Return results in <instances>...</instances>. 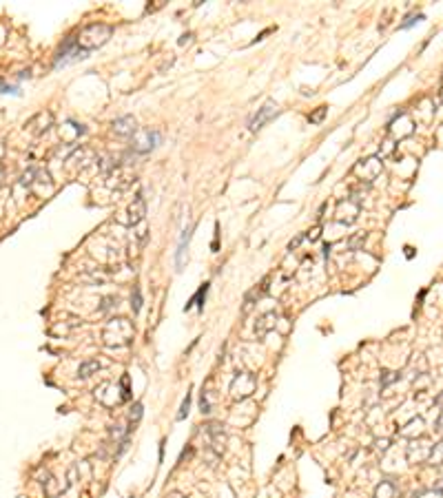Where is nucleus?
Here are the masks:
<instances>
[{
	"label": "nucleus",
	"instance_id": "nucleus-1",
	"mask_svg": "<svg viewBox=\"0 0 443 498\" xmlns=\"http://www.w3.org/2000/svg\"><path fill=\"white\" fill-rule=\"evenodd\" d=\"M102 341L106 348H126L133 341V323L124 317L111 319L102 330Z\"/></svg>",
	"mask_w": 443,
	"mask_h": 498
},
{
	"label": "nucleus",
	"instance_id": "nucleus-2",
	"mask_svg": "<svg viewBox=\"0 0 443 498\" xmlns=\"http://www.w3.org/2000/svg\"><path fill=\"white\" fill-rule=\"evenodd\" d=\"M113 29L109 24H102V22H94V24H86L82 31L76 35V42H78V49L84 51V53H91L94 49L102 47L106 40L111 38Z\"/></svg>",
	"mask_w": 443,
	"mask_h": 498
},
{
	"label": "nucleus",
	"instance_id": "nucleus-3",
	"mask_svg": "<svg viewBox=\"0 0 443 498\" xmlns=\"http://www.w3.org/2000/svg\"><path fill=\"white\" fill-rule=\"evenodd\" d=\"M89 58V53H84V51L78 49V42H76V35H69V38L64 40V44L58 49V53H56V60H54V66L58 69V66H64L69 62H76V60H84Z\"/></svg>",
	"mask_w": 443,
	"mask_h": 498
},
{
	"label": "nucleus",
	"instance_id": "nucleus-4",
	"mask_svg": "<svg viewBox=\"0 0 443 498\" xmlns=\"http://www.w3.org/2000/svg\"><path fill=\"white\" fill-rule=\"evenodd\" d=\"M257 390V379L255 374L250 372H240L238 377L233 379V383H230V394H233L235 399H248L250 394H253Z\"/></svg>",
	"mask_w": 443,
	"mask_h": 498
},
{
	"label": "nucleus",
	"instance_id": "nucleus-5",
	"mask_svg": "<svg viewBox=\"0 0 443 498\" xmlns=\"http://www.w3.org/2000/svg\"><path fill=\"white\" fill-rule=\"evenodd\" d=\"M160 142V133L158 131H140L133 135V142H131V151L136 153V155H144V153L153 151V148L158 146Z\"/></svg>",
	"mask_w": 443,
	"mask_h": 498
},
{
	"label": "nucleus",
	"instance_id": "nucleus-6",
	"mask_svg": "<svg viewBox=\"0 0 443 498\" xmlns=\"http://www.w3.org/2000/svg\"><path fill=\"white\" fill-rule=\"evenodd\" d=\"M359 210H362V199H359V197H354V195H352V197L342 199V202H339V206H337V222L352 224L354 219H357Z\"/></svg>",
	"mask_w": 443,
	"mask_h": 498
},
{
	"label": "nucleus",
	"instance_id": "nucleus-7",
	"mask_svg": "<svg viewBox=\"0 0 443 498\" xmlns=\"http://www.w3.org/2000/svg\"><path fill=\"white\" fill-rule=\"evenodd\" d=\"M430 450H432V443L426 439H412V443L408 445V452H406V456H408V461L412 465L416 463H426L428 456H430Z\"/></svg>",
	"mask_w": 443,
	"mask_h": 498
},
{
	"label": "nucleus",
	"instance_id": "nucleus-8",
	"mask_svg": "<svg viewBox=\"0 0 443 498\" xmlns=\"http://www.w3.org/2000/svg\"><path fill=\"white\" fill-rule=\"evenodd\" d=\"M275 113H277V104H275L272 100H268L264 106H262V109H257V113H255L253 117H250L248 129H250V131H260L262 126H264L266 122H268L270 117L275 115Z\"/></svg>",
	"mask_w": 443,
	"mask_h": 498
},
{
	"label": "nucleus",
	"instance_id": "nucleus-9",
	"mask_svg": "<svg viewBox=\"0 0 443 498\" xmlns=\"http://www.w3.org/2000/svg\"><path fill=\"white\" fill-rule=\"evenodd\" d=\"M111 131L116 133L118 137H133V135L138 133L136 117H133V115H122V117H118V120H113Z\"/></svg>",
	"mask_w": 443,
	"mask_h": 498
},
{
	"label": "nucleus",
	"instance_id": "nucleus-10",
	"mask_svg": "<svg viewBox=\"0 0 443 498\" xmlns=\"http://www.w3.org/2000/svg\"><path fill=\"white\" fill-rule=\"evenodd\" d=\"M29 131L34 133V135H42V133L49 131V126H54V113L51 111H40L38 115H34L32 120H29Z\"/></svg>",
	"mask_w": 443,
	"mask_h": 498
},
{
	"label": "nucleus",
	"instance_id": "nucleus-11",
	"mask_svg": "<svg viewBox=\"0 0 443 498\" xmlns=\"http://www.w3.org/2000/svg\"><path fill=\"white\" fill-rule=\"evenodd\" d=\"M144 215H146V202H144V195L138 193L136 197H133L131 206H128V222L131 226H138L144 222Z\"/></svg>",
	"mask_w": 443,
	"mask_h": 498
},
{
	"label": "nucleus",
	"instance_id": "nucleus-12",
	"mask_svg": "<svg viewBox=\"0 0 443 498\" xmlns=\"http://www.w3.org/2000/svg\"><path fill=\"white\" fill-rule=\"evenodd\" d=\"M359 171H364L366 173V182H372L374 177L381 173V162H379V157H368V160H362L354 166V173H359Z\"/></svg>",
	"mask_w": 443,
	"mask_h": 498
},
{
	"label": "nucleus",
	"instance_id": "nucleus-13",
	"mask_svg": "<svg viewBox=\"0 0 443 498\" xmlns=\"http://www.w3.org/2000/svg\"><path fill=\"white\" fill-rule=\"evenodd\" d=\"M206 432H208L210 436V443H213V448L218 454H222V450H224V441H226V434L224 430H222V425H206Z\"/></svg>",
	"mask_w": 443,
	"mask_h": 498
},
{
	"label": "nucleus",
	"instance_id": "nucleus-14",
	"mask_svg": "<svg viewBox=\"0 0 443 498\" xmlns=\"http://www.w3.org/2000/svg\"><path fill=\"white\" fill-rule=\"evenodd\" d=\"M275 323H277V315H275V312H268V315L260 317V321L255 323V332H257V337L268 335V332L272 330V328H275Z\"/></svg>",
	"mask_w": 443,
	"mask_h": 498
},
{
	"label": "nucleus",
	"instance_id": "nucleus-15",
	"mask_svg": "<svg viewBox=\"0 0 443 498\" xmlns=\"http://www.w3.org/2000/svg\"><path fill=\"white\" fill-rule=\"evenodd\" d=\"M193 228L195 226H188V228L182 233V239H180V246H178V255H175V266H178V268H182L184 266V253H186V246H188L190 235H193Z\"/></svg>",
	"mask_w": 443,
	"mask_h": 498
},
{
	"label": "nucleus",
	"instance_id": "nucleus-16",
	"mask_svg": "<svg viewBox=\"0 0 443 498\" xmlns=\"http://www.w3.org/2000/svg\"><path fill=\"white\" fill-rule=\"evenodd\" d=\"M396 496V485L390 479L381 481L377 487H374V498H394Z\"/></svg>",
	"mask_w": 443,
	"mask_h": 498
},
{
	"label": "nucleus",
	"instance_id": "nucleus-17",
	"mask_svg": "<svg viewBox=\"0 0 443 498\" xmlns=\"http://www.w3.org/2000/svg\"><path fill=\"white\" fill-rule=\"evenodd\" d=\"M421 432H424V421H421V419H412L404 430H399V436H404V439H416Z\"/></svg>",
	"mask_w": 443,
	"mask_h": 498
},
{
	"label": "nucleus",
	"instance_id": "nucleus-18",
	"mask_svg": "<svg viewBox=\"0 0 443 498\" xmlns=\"http://www.w3.org/2000/svg\"><path fill=\"white\" fill-rule=\"evenodd\" d=\"M98 370H100V363H98L96 359H91V361L80 363V368H78V377L86 379V377H91V374H96Z\"/></svg>",
	"mask_w": 443,
	"mask_h": 498
},
{
	"label": "nucleus",
	"instance_id": "nucleus-19",
	"mask_svg": "<svg viewBox=\"0 0 443 498\" xmlns=\"http://www.w3.org/2000/svg\"><path fill=\"white\" fill-rule=\"evenodd\" d=\"M428 463L430 465H441L443 463V443H434L430 450V456H428Z\"/></svg>",
	"mask_w": 443,
	"mask_h": 498
},
{
	"label": "nucleus",
	"instance_id": "nucleus-20",
	"mask_svg": "<svg viewBox=\"0 0 443 498\" xmlns=\"http://www.w3.org/2000/svg\"><path fill=\"white\" fill-rule=\"evenodd\" d=\"M213 392L210 390H202V399H200V408H202V414H208L213 410Z\"/></svg>",
	"mask_w": 443,
	"mask_h": 498
},
{
	"label": "nucleus",
	"instance_id": "nucleus-21",
	"mask_svg": "<svg viewBox=\"0 0 443 498\" xmlns=\"http://www.w3.org/2000/svg\"><path fill=\"white\" fill-rule=\"evenodd\" d=\"M206 292H208V284H202V286H200V290H198V295H195V297H193V299H190V301H188V304H186V310H188V308H190V306H193V304H198L200 308H204V299H206Z\"/></svg>",
	"mask_w": 443,
	"mask_h": 498
},
{
	"label": "nucleus",
	"instance_id": "nucleus-22",
	"mask_svg": "<svg viewBox=\"0 0 443 498\" xmlns=\"http://www.w3.org/2000/svg\"><path fill=\"white\" fill-rule=\"evenodd\" d=\"M118 304H120V299H118V297H104V299H102V306L98 308V310H100L102 315H106L109 310L118 308Z\"/></svg>",
	"mask_w": 443,
	"mask_h": 498
},
{
	"label": "nucleus",
	"instance_id": "nucleus-23",
	"mask_svg": "<svg viewBox=\"0 0 443 498\" xmlns=\"http://www.w3.org/2000/svg\"><path fill=\"white\" fill-rule=\"evenodd\" d=\"M394 381H399V374L396 372H390V370H384V372H381V388H388L390 383H394Z\"/></svg>",
	"mask_w": 443,
	"mask_h": 498
},
{
	"label": "nucleus",
	"instance_id": "nucleus-24",
	"mask_svg": "<svg viewBox=\"0 0 443 498\" xmlns=\"http://www.w3.org/2000/svg\"><path fill=\"white\" fill-rule=\"evenodd\" d=\"M142 412H144V408H142V403H136L131 408V412H128V421H131V425H136L138 421L142 419Z\"/></svg>",
	"mask_w": 443,
	"mask_h": 498
},
{
	"label": "nucleus",
	"instance_id": "nucleus-25",
	"mask_svg": "<svg viewBox=\"0 0 443 498\" xmlns=\"http://www.w3.org/2000/svg\"><path fill=\"white\" fill-rule=\"evenodd\" d=\"M131 308H133V312H140V308H142V292H140V288H133Z\"/></svg>",
	"mask_w": 443,
	"mask_h": 498
},
{
	"label": "nucleus",
	"instance_id": "nucleus-26",
	"mask_svg": "<svg viewBox=\"0 0 443 498\" xmlns=\"http://www.w3.org/2000/svg\"><path fill=\"white\" fill-rule=\"evenodd\" d=\"M419 20H424V13H410V16H406V20L399 24V29H408L414 22H419Z\"/></svg>",
	"mask_w": 443,
	"mask_h": 498
},
{
	"label": "nucleus",
	"instance_id": "nucleus-27",
	"mask_svg": "<svg viewBox=\"0 0 443 498\" xmlns=\"http://www.w3.org/2000/svg\"><path fill=\"white\" fill-rule=\"evenodd\" d=\"M188 408H190V394L186 392V397H184V401H182V408H180V412H178V421H184V419H186Z\"/></svg>",
	"mask_w": 443,
	"mask_h": 498
},
{
	"label": "nucleus",
	"instance_id": "nucleus-28",
	"mask_svg": "<svg viewBox=\"0 0 443 498\" xmlns=\"http://www.w3.org/2000/svg\"><path fill=\"white\" fill-rule=\"evenodd\" d=\"M364 241H366V233H359L357 237H352V239L348 241V248H350V250H357L359 246L364 244Z\"/></svg>",
	"mask_w": 443,
	"mask_h": 498
},
{
	"label": "nucleus",
	"instance_id": "nucleus-29",
	"mask_svg": "<svg viewBox=\"0 0 443 498\" xmlns=\"http://www.w3.org/2000/svg\"><path fill=\"white\" fill-rule=\"evenodd\" d=\"M326 106H319V109L315 111V113H312V115H310V122H312V124H317V122H322L324 120V115H326Z\"/></svg>",
	"mask_w": 443,
	"mask_h": 498
},
{
	"label": "nucleus",
	"instance_id": "nucleus-30",
	"mask_svg": "<svg viewBox=\"0 0 443 498\" xmlns=\"http://www.w3.org/2000/svg\"><path fill=\"white\" fill-rule=\"evenodd\" d=\"M122 401H128V399H131V392H128V377H126V374H124V377H122Z\"/></svg>",
	"mask_w": 443,
	"mask_h": 498
},
{
	"label": "nucleus",
	"instance_id": "nucleus-31",
	"mask_svg": "<svg viewBox=\"0 0 443 498\" xmlns=\"http://www.w3.org/2000/svg\"><path fill=\"white\" fill-rule=\"evenodd\" d=\"M319 235H322V226H315V228H312V230H308V233L304 235V237H306V239H310V241H317V239H319Z\"/></svg>",
	"mask_w": 443,
	"mask_h": 498
},
{
	"label": "nucleus",
	"instance_id": "nucleus-32",
	"mask_svg": "<svg viewBox=\"0 0 443 498\" xmlns=\"http://www.w3.org/2000/svg\"><path fill=\"white\" fill-rule=\"evenodd\" d=\"M419 498H443V494H441V492H436V490H430V492L419 494Z\"/></svg>",
	"mask_w": 443,
	"mask_h": 498
},
{
	"label": "nucleus",
	"instance_id": "nucleus-33",
	"mask_svg": "<svg viewBox=\"0 0 443 498\" xmlns=\"http://www.w3.org/2000/svg\"><path fill=\"white\" fill-rule=\"evenodd\" d=\"M304 239H306V237H304V235H297V237H295V239H292V241H290V244H288V250H292V248H297V246H300V244H302V241H304Z\"/></svg>",
	"mask_w": 443,
	"mask_h": 498
},
{
	"label": "nucleus",
	"instance_id": "nucleus-34",
	"mask_svg": "<svg viewBox=\"0 0 443 498\" xmlns=\"http://www.w3.org/2000/svg\"><path fill=\"white\" fill-rule=\"evenodd\" d=\"M388 445H390V441H388V439L377 441V450H381V452H386V450H388Z\"/></svg>",
	"mask_w": 443,
	"mask_h": 498
},
{
	"label": "nucleus",
	"instance_id": "nucleus-35",
	"mask_svg": "<svg viewBox=\"0 0 443 498\" xmlns=\"http://www.w3.org/2000/svg\"><path fill=\"white\" fill-rule=\"evenodd\" d=\"M436 432H443V412H441L439 421H436Z\"/></svg>",
	"mask_w": 443,
	"mask_h": 498
},
{
	"label": "nucleus",
	"instance_id": "nucleus-36",
	"mask_svg": "<svg viewBox=\"0 0 443 498\" xmlns=\"http://www.w3.org/2000/svg\"><path fill=\"white\" fill-rule=\"evenodd\" d=\"M164 498H184V496L180 494V492H168V494L164 496Z\"/></svg>",
	"mask_w": 443,
	"mask_h": 498
},
{
	"label": "nucleus",
	"instance_id": "nucleus-37",
	"mask_svg": "<svg viewBox=\"0 0 443 498\" xmlns=\"http://www.w3.org/2000/svg\"><path fill=\"white\" fill-rule=\"evenodd\" d=\"M434 490H436V492H441V494H443V479H441L439 483H436V487H434Z\"/></svg>",
	"mask_w": 443,
	"mask_h": 498
},
{
	"label": "nucleus",
	"instance_id": "nucleus-38",
	"mask_svg": "<svg viewBox=\"0 0 443 498\" xmlns=\"http://www.w3.org/2000/svg\"><path fill=\"white\" fill-rule=\"evenodd\" d=\"M434 403H436V405H443V394H439V397L434 399Z\"/></svg>",
	"mask_w": 443,
	"mask_h": 498
}]
</instances>
